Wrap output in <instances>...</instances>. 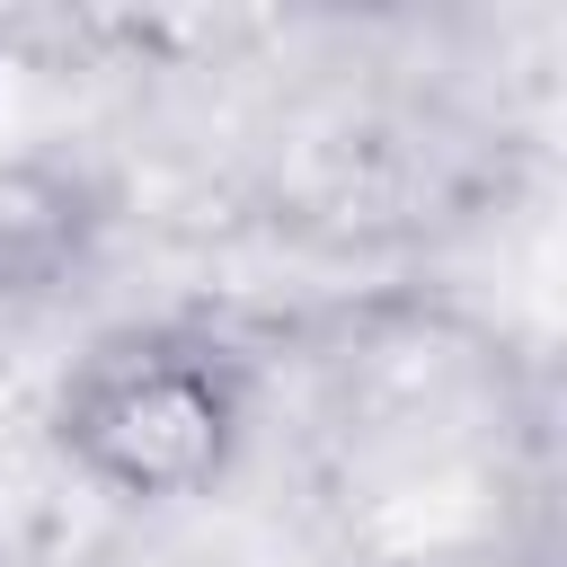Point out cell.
Segmentation results:
<instances>
[{
  "label": "cell",
  "mask_w": 567,
  "mask_h": 567,
  "mask_svg": "<svg viewBox=\"0 0 567 567\" xmlns=\"http://www.w3.org/2000/svg\"><path fill=\"white\" fill-rule=\"evenodd\" d=\"M53 434L115 496H151V505L195 496V487H213L230 470L239 381L195 337L124 328V337H97L71 363V381L53 399Z\"/></svg>",
  "instance_id": "6da1fadb"
},
{
  "label": "cell",
  "mask_w": 567,
  "mask_h": 567,
  "mask_svg": "<svg viewBox=\"0 0 567 567\" xmlns=\"http://www.w3.org/2000/svg\"><path fill=\"white\" fill-rule=\"evenodd\" d=\"M89 213H80V186L44 159H9L0 168V292H27L44 284L71 248H80Z\"/></svg>",
  "instance_id": "7a4b0ae2"
}]
</instances>
